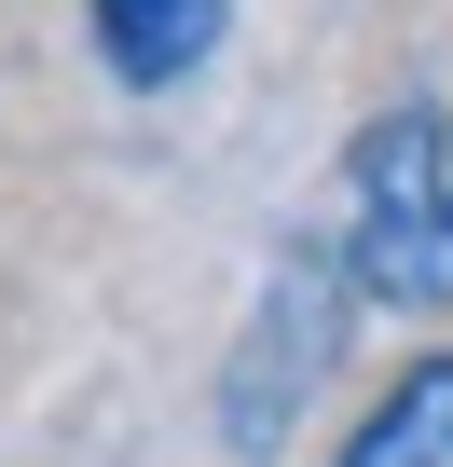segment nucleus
Returning <instances> with one entry per match:
<instances>
[{"mask_svg": "<svg viewBox=\"0 0 453 467\" xmlns=\"http://www.w3.org/2000/svg\"><path fill=\"white\" fill-rule=\"evenodd\" d=\"M97 56L124 97H165L220 56V0H97Z\"/></svg>", "mask_w": 453, "mask_h": 467, "instance_id": "nucleus-3", "label": "nucleus"}, {"mask_svg": "<svg viewBox=\"0 0 453 467\" xmlns=\"http://www.w3.org/2000/svg\"><path fill=\"white\" fill-rule=\"evenodd\" d=\"M330 248H344V289L371 317L453 303V124H439V97H398L357 124L344 192H330Z\"/></svg>", "mask_w": 453, "mask_h": 467, "instance_id": "nucleus-1", "label": "nucleus"}, {"mask_svg": "<svg viewBox=\"0 0 453 467\" xmlns=\"http://www.w3.org/2000/svg\"><path fill=\"white\" fill-rule=\"evenodd\" d=\"M330 467H453V344L412 358V371L357 412V440H344Z\"/></svg>", "mask_w": 453, "mask_h": 467, "instance_id": "nucleus-4", "label": "nucleus"}, {"mask_svg": "<svg viewBox=\"0 0 453 467\" xmlns=\"http://www.w3.org/2000/svg\"><path fill=\"white\" fill-rule=\"evenodd\" d=\"M344 303H357V289H344V248H330V220H316L303 248H289V275H275V303H262V330H248V371H234V440H248V453L275 440V412H303V385H316Z\"/></svg>", "mask_w": 453, "mask_h": 467, "instance_id": "nucleus-2", "label": "nucleus"}]
</instances>
